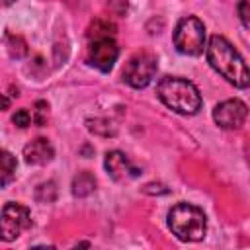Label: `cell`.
<instances>
[{
  "label": "cell",
  "mask_w": 250,
  "mask_h": 250,
  "mask_svg": "<svg viewBox=\"0 0 250 250\" xmlns=\"http://www.w3.org/2000/svg\"><path fill=\"white\" fill-rule=\"evenodd\" d=\"M205 55L209 64L230 84L236 88H248L250 74L244 59L238 55V51L221 35H213L209 43L205 45Z\"/></svg>",
  "instance_id": "obj_1"
},
{
  "label": "cell",
  "mask_w": 250,
  "mask_h": 250,
  "mask_svg": "<svg viewBox=\"0 0 250 250\" xmlns=\"http://www.w3.org/2000/svg\"><path fill=\"white\" fill-rule=\"evenodd\" d=\"M107 4H109V8H111L115 14H119V16L127 12V0H109Z\"/></svg>",
  "instance_id": "obj_19"
},
{
  "label": "cell",
  "mask_w": 250,
  "mask_h": 250,
  "mask_svg": "<svg viewBox=\"0 0 250 250\" xmlns=\"http://www.w3.org/2000/svg\"><path fill=\"white\" fill-rule=\"evenodd\" d=\"M16 168H18V160L16 156L6 150V148H0V188L8 186L10 182H14L16 178Z\"/></svg>",
  "instance_id": "obj_11"
},
{
  "label": "cell",
  "mask_w": 250,
  "mask_h": 250,
  "mask_svg": "<svg viewBox=\"0 0 250 250\" xmlns=\"http://www.w3.org/2000/svg\"><path fill=\"white\" fill-rule=\"evenodd\" d=\"M174 47L182 55L197 57L205 49V25L195 16H186L176 23L174 29Z\"/></svg>",
  "instance_id": "obj_5"
},
{
  "label": "cell",
  "mask_w": 250,
  "mask_h": 250,
  "mask_svg": "<svg viewBox=\"0 0 250 250\" xmlns=\"http://www.w3.org/2000/svg\"><path fill=\"white\" fill-rule=\"evenodd\" d=\"M31 227V213L21 203H6L0 213V240L12 242Z\"/></svg>",
  "instance_id": "obj_6"
},
{
  "label": "cell",
  "mask_w": 250,
  "mask_h": 250,
  "mask_svg": "<svg viewBox=\"0 0 250 250\" xmlns=\"http://www.w3.org/2000/svg\"><path fill=\"white\" fill-rule=\"evenodd\" d=\"M96 189V178L90 172H80L72 180V193L76 197H86Z\"/></svg>",
  "instance_id": "obj_12"
},
{
  "label": "cell",
  "mask_w": 250,
  "mask_h": 250,
  "mask_svg": "<svg viewBox=\"0 0 250 250\" xmlns=\"http://www.w3.org/2000/svg\"><path fill=\"white\" fill-rule=\"evenodd\" d=\"M0 2H2V4H4V6H10V4H14V2H16V0H0Z\"/></svg>",
  "instance_id": "obj_21"
},
{
  "label": "cell",
  "mask_w": 250,
  "mask_h": 250,
  "mask_svg": "<svg viewBox=\"0 0 250 250\" xmlns=\"http://www.w3.org/2000/svg\"><path fill=\"white\" fill-rule=\"evenodd\" d=\"M47 115H49V104H47L45 100L35 102V105H33V113H31V121H33L35 125L43 127V125L47 123Z\"/></svg>",
  "instance_id": "obj_16"
},
{
  "label": "cell",
  "mask_w": 250,
  "mask_h": 250,
  "mask_svg": "<svg viewBox=\"0 0 250 250\" xmlns=\"http://www.w3.org/2000/svg\"><path fill=\"white\" fill-rule=\"evenodd\" d=\"M12 123L20 129H25L29 123H31V113L27 109H18L14 115H12Z\"/></svg>",
  "instance_id": "obj_17"
},
{
  "label": "cell",
  "mask_w": 250,
  "mask_h": 250,
  "mask_svg": "<svg viewBox=\"0 0 250 250\" xmlns=\"http://www.w3.org/2000/svg\"><path fill=\"white\" fill-rule=\"evenodd\" d=\"M156 57L152 53H137L133 55L125 68H123V82H127L131 88H145L150 84V80L156 74Z\"/></svg>",
  "instance_id": "obj_7"
},
{
  "label": "cell",
  "mask_w": 250,
  "mask_h": 250,
  "mask_svg": "<svg viewBox=\"0 0 250 250\" xmlns=\"http://www.w3.org/2000/svg\"><path fill=\"white\" fill-rule=\"evenodd\" d=\"M55 156V150H53V145L39 137V139H33L31 143H27L23 146V160L31 166H43L47 162H51Z\"/></svg>",
  "instance_id": "obj_10"
},
{
  "label": "cell",
  "mask_w": 250,
  "mask_h": 250,
  "mask_svg": "<svg viewBox=\"0 0 250 250\" xmlns=\"http://www.w3.org/2000/svg\"><path fill=\"white\" fill-rule=\"evenodd\" d=\"M35 199L39 203H53L57 199V184L53 180L43 182L35 188Z\"/></svg>",
  "instance_id": "obj_13"
},
{
  "label": "cell",
  "mask_w": 250,
  "mask_h": 250,
  "mask_svg": "<svg viewBox=\"0 0 250 250\" xmlns=\"http://www.w3.org/2000/svg\"><path fill=\"white\" fill-rule=\"evenodd\" d=\"M156 94L160 102L180 115H195L201 109V94L186 78L164 76L156 84Z\"/></svg>",
  "instance_id": "obj_2"
},
{
  "label": "cell",
  "mask_w": 250,
  "mask_h": 250,
  "mask_svg": "<svg viewBox=\"0 0 250 250\" xmlns=\"http://www.w3.org/2000/svg\"><path fill=\"white\" fill-rule=\"evenodd\" d=\"M168 229L184 242H197L207 232V219L199 207L178 203L168 211Z\"/></svg>",
  "instance_id": "obj_4"
},
{
  "label": "cell",
  "mask_w": 250,
  "mask_h": 250,
  "mask_svg": "<svg viewBox=\"0 0 250 250\" xmlns=\"http://www.w3.org/2000/svg\"><path fill=\"white\" fill-rule=\"evenodd\" d=\"M86 123L94 135H102V137H113L115 135V127L107 119H88Z\"/></svg>",
  "instance_id": "obj_15"
},
{
  "label": "cell",
  "mask_w": 250,
  "mask_h": 250,
  "mask_svg": "<svg viewBox=\"0 0 250 250\" xmlns=\"http://www.w3.org/2000/svg\"><path fill=\"white\" fill-rule=\"evenodd\" d=\"M6 47H8L10 57L14 59H21L27 55V43L20 35H6Z\"/></svg>",
  "instance_id": "obj_14"
},
{
  "label": "cell",
  "mask_w": 250,
  "mask_h": 250,
  "mask_svg": "<svg viewBox=\"0 0 250 250\" xmlns=\"http://www.w3.org/2000/svg\"><path fill=\"white\" fill-rule=\"evenodd\" d=\"M113 35H115V25L109 21H102V20H96L88 29L86 59L94 68L102 72H109L119 57V47Z\"/></svg>",
  "instance_id": "obj_3"
},
{
  "label": "cell",
  "mask_w": 250,
  "mask_h": 250,
  "mask_svg": "<svg viewBox=\"0 0 250 250\" xmlns=\"http://www.w3.org/2000/svg\"><path fill=\"white\" fill-rule=\"evenodd\" d=\"M236 10H238V16H240L242 25L248 27V0H240L238 6H236Z\"/></svg>",
  "instance_id": "obj_18"
},
{
  "label": "cell",
  "mask_w": 250,
  "mask_h": 250,
  "mask_svg": "<svg viewBox=\"0 0 250 250\" xmlns=\"http://www.w3.org/2000/svg\"><path fill=\"white\" fill-rule=\"evenodd\" d=\"M248 117V107L242 100H225L215 105L213 109V119L221 129H240Z\"/></svg>",
  "instance_id": "obj_8"
},
{
  "label": "cell",
  "mask_w": 250,
  "mask_h": 250,
  "mask_svg": "<svg viewBox=\"0 0 250 250\" xmlns=\"http://www.w3.org/2000/svg\"><path fill=\"white\" fill-rule=\"evenodd\" d=\"M8 107H10V98H6L4 94H0V111H4Z\"/></svg>",
  "instance_id": "obj_20"
},
{
  "label": "cell",
  "mask_w": 250,
  "mask_h": 250,
  "mask_svg": "<svg viewBox=\"0 0 250 250\" xmlns=\"http://www.w3.org/2000/svg\"><path fill=\"white\" fill-rule=\"evenodd\" d=\"M104 168L115 182H129L141 174L137 166L131 164V160L121 150H109L104 158Z\"/></svg>",
  "instance_id": "obj_9"
}]
</instances>
